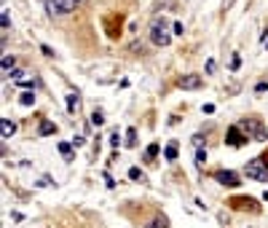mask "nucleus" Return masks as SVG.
<instances>
[{"instance_id": "nucleus-1", "label": "nucleus", "mask_w": 268, "mask_h": 228, "mask_svg": "<svg viewBox=\"0 0 268 228\" xmlns=\"http://www.w3.org/2000/svg\"><path fill=\"white\" fill-rule=\"evenodd\" d=\"M244 175L252 180H260V183H268V164H263L260 158H255L244 167Z\"/></svg>"}, {"instance_id": "nucleus-2", "label": "nucleus", "mask_w": 268, "mask_h": 228, "mask_svg": "<svg viewBox=\"0 0 268 228\" xmlns=\"http://www.w3.org/2000/svg\"><path fill=\"white\" fill-rule=\"evenodd\" d=\"M75 3H78V0H46V11L51 16H64L75 8Z\"/></svg>"}, {"instance_id": "nucleus-3", "label": "nucleus", "mask_w": 268, "mask_h": 228, "mask_svg": "<svg viewBox=\"0 0 268 228\" xmlns=\"http://www.w3.org/2000/svg\"><path fill=\"white\" fill-rule=\"evenodd\" d=\"M150 41L156 43V46H169V43H172V35L164 30V19L150 24Z\"/></svg>"}, {"instance_id": "nucleus-4", "label": "nucleus", "mask_w": 268, "mask_h": 228, "mask_svg": "<svg viewBox=\"0 0 268 228\" xmlns=\"http://www.w3.org/2000/svg\"><path fill=\"white\" fill-rule=\"evenodd\" d=\"M215 180H217L220 185H225V188H236V185H239V175L231 172V169H217Z\"/></svg>"}, {"instance_id": "nucleus-5", "label": "nucleus", "mask_w": 268, "mask_h": 228, "mask_svg": "<svg viewBox=\"0 0 268 228\" xmlns=\"http://www.w3.org/2000/svg\"><path fill=\"white\" fill-rule=\"evenodd\" d=\"M201 83H204V81H201L198 75H183V78L177 81V86L183 91H196V89H201Z\"/></svg>"}, {"instance_id": "nucleus-6", "label": "nucleus", "mask_w": 268, "mask_h": 228, "mask_svg": "<svg viewBox=\"0 0 268 228\" xmlns=\"http://www.w3.org/2000/svg\"><path fill=\"white\" fill-rule=\"evenodd\" d=\"M247 140H250V137H247V135H242V132H239V126H231V129H228V137H225V142H228L231 148L244 145Z\"/></svg>"}, {"instance_id": "nucleus-7", "label": "nucleus", "mask_w": 268, "mask_h": 228, "mask_svg": "<svg viewBox=\"0 0 268 228\" xmlns=\"http://www.w3.org/2000/svg\"><path fill=\"white\" fill-rule=\"evenodd\" d=\"M3 78H11V73H14V68H16V56H11V54H6L3 56Z\"/></svg>"}, {"instance_id": "nucleus-8", "label": "nucleus", "mask_w": 268, "mask_h": 228, "mask_svg": "<svg viewBox=\"0 0 268 228\" xmlns=\"http://www.w3.org/2000/svg\"><path fill=\"white\" fill-rule=\"evenodd\" d=\"M236 210H260V207H257V202L255 199H233L231 202Z\"/></svg>"}, {"instance_id": "nucleus-9", "label": "nucleus", "mask_w": 268, "mask_h": 228, "mask_svg": "<svg viewBox=\"0 0 268 228\" xmlns=\"http://www.w3.org/2000/svg\"><path fill=\"white\" fill-rule=\"evenodd\" d=\"M16 132V123L14 121H8V118H3V140H8Z\"/></svg>"}, {"instance_id": "nucleus-10", "label": "nucleus", "mask_w": 268, "mask_h": 228, "mask_svg": "<svg viewBox=\"0 0 268 228\" xmlns=\"http://www.w3.org/2000/svg\"><path fill=\"white\" fill-rule=\"evenodd\" d=\"M164 158L166 161H175L177 158V142H169V145L164 148Z\"/></svg>"}, {"instance_id": "nucleus-11", "label": "nucleus", "mask_w": 268, "mask_h": 228, "mask_svg": "<svg viewBox=\"0 0 268 228\" xmlns=\"http://www.w3.org/2000/svg\"><path fill=\"white\" fill-rule=\"evenodd\" d=\"M38 132H41V135H54V132H56V123H51V121H43V123H41V129H38Z\"/></svg>"}, {"instance_id": "nucleus-12", "label": "nucleus", "mask_w": 268, "mask_h": 228, "mask_svg": "<svg viewBox=\"0 0 268 228\" xmlns=\"http://www.w3.org/2000/svg\"><path fill=\"white\" fill-rule=\"evenodd\" d=\"M19 102H22V105H24V108H30V105H32V102H35V94H32V91H24V94H22V97H19Z\"/></svg>"}, {"instance_id": "nucleus-13", "label": "nucleus", "mask_w": 268, "mask_h": 228, "mask_svg": "<svg viewBox=\"0 0 268 228\" xmlns=\"http://www.w3.org/2000/svg\"><path fill=\"white\" fill-rule=\"evenodd\" d=\"M158 150H161V145H158V142H153V145L145 150V158H148V161H150V158H156V156H158Z\"/></svg>"}, {"instance_id": "nucleus-14", "label": "nucleus", "mask_w": 268, "mask_h": 228, "mask_svg": "<svg viewBox=\"0 0 268 228\" xmlns=\"http://www.w3.org/2000/svg\"><path fill=\"white\" fill-rule=\"evenodd\" d=\"M75 108H78V94H70V97H67V110L75 113Z\"/></svg>"}, {"instance_id": "nucleus-15", "label": "nucleus", "mask_w": 268, "mask_h": 228, "mask_svg": "<svg viewBox=\"0 0 268 228\" xmlns=\"http://www.w3.org/2000/svg\"><path fill=\"white\" fill-rule=\"evenodd\" d=\"M145 228H166V217H156V220H150Z\"/></svg>"}, {"instance_id": "nucleus-16", "label": "nucleus", "mask_w": 268, "mask_h": 228, "mask_svg": "<svg viewBox=\"0 0 268 228\" xmlns=\"http://www.w3.org/2000/svg\"><path fill=\"white\" fill-rule=\"evenodd\" d=\"M105 123V118H102V113L97 110V113H91V126H102Z\"/></svg>"}, {"instance_id": "nucleus-17", "label": "nucleus", "mask_w": 268, "mask_h": 228, "mask_svg": "<svg viewBox=\"0 0 268 228\" xmlns=\"http://www.w3.org/2000/svg\"><path fill=\"white\" fill-rule=\"evenodd\" d=\"M0 24H3V30H8V27H11V19H8V11H3V14H0Z\"/></svg>"}, {"instance_id": "nucleus-18", "label": "nucleus", "mask_w": 268, "mask_h": 228, "mask_svg": "<svg viewBox=\"0 0 268 228\" xmlns=\"http://www.w3.org/2000/svg\"><path fill=\"white\" fill-rule=\"evenodd\" d=\"M129 177H131V180H142V172H140L137 167H131V169H129Z\"/></svg>"}, {"instance_id": "nucleus-19", "label": "nucleus", "mask_w": 268, "mask_h": 228, "mask_svg": "<svg viewBox=\"0 0 268 228\" xmlns=\"http://www.w3.org/2000/svg\"><path fill=\"white\" fill-rule=\"evenodd\" d=\"M172 30H175V35H183L185 27H183V22H175V24H172Z\"/></svg>"}, {"instance_id": "nucleus-20", "label": "nucleus", "mask_w": 268, "mask_h": 228, "mask_svg": "<svg viewBox=\"0 0 268 228\" xmlns=\"http://www.w3.org/2000/svg\"><path fill=\"white\" fill-rule=\"evenodd\" d=\"M118 142H121V135H118V132H113V135H110V145L118 148Z\"/></svg>"}, {"instance_id": "nucleus-21", "label": "nucleus", "mask_w": 268, "mask_h": 228, "mask_svg": "<svg viewBox=\"0 0 268 228\" xmlns=\"http://www.w3.org/2000/svg\"><path fill=\"white\" fill-rule=\"evenodd\" d=\"M126 140H129L126 145H134V140H137V132H134V129H129V132H126Z\"/></svg>"}, {"instance_id": "nucleus-22", "label": "nucleus", "mask_w": 268, "mask_h": 228, "mask_svg": "<svg viewBox=\"0 0 268 228\" xmlns=\"http://www.w3.org/2000/svg\"><path fill=\"white\" fill-rule=\"evenodd\" d=\"M59 150H62L67 158H70V142H59Z\"/></svg>"}, {"instance_id": "nucleus-23", "label": "nucleus", "mask_w": 268, "mask_h": 228, "mask_svg": "<svg viewBox=\"0 0 268 228\" xmlns=\"http://www.w3.org/2000/svg\"><path fill=\"white\" fill-rule=\"evenodd\" d=\"M196 161H198V167H204V161H207V153H204V150H198V153H196Z\"/></svg>"}, {"instance_id": "nucleus-24", "label": "nucleus", "mask_w": 268, "mask_h": 228, "mask_svg": "<svg viewBox=\"0 0 268 228\" xmlns=\"http://www.w3.org/2000/svg\"><path fill=\"white\" fill-rule=\"evenodd\" d=\"M239 64H242V56H239V54H233V59H231V68L236 70V68H239Z\"/></svg>"}, {"instance_id": "nucleus-25", "label": "nucleus", "mask_w": 268, "mask_h": 228, "mask_svg": "<svg viewBox=\"0 0 268 228\" xmlns=\"http://www.w3.org/2000/svg\"><path fill=\"white\" fill-rule=\"evenodd\" d=\"M105 183H108V188H116V180H113L108 172H105Z\"/></svg>"}, {"instance_id": "nucleus-26", "label": "nucleus", "mask_w": 268, "mask_h": 228, "mask_svg": "<svg viewBox=\"0 0 268 228\" xmlns=\"http://www.w3.org/2000/svg\"><path fill=\"white\" fill-rule=\"evenodd\" d=\"M78 3H86V0H78Z\"/></svg>"}, {"instance_id": "nucleus-27", "label": "nucleus", "mask_w": 268, "mask_h": 228, "mask_svg": "<svg viewBox=\"0 0 268 228\" xmlns=\"http://www.w3.org/2000/svg\"><path fill=\"white\" fill-rule=\"evenodd\" d=\"M265 46H268V43H265Z\"/></svg>"}]
</instances>
